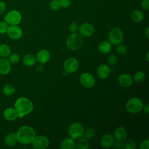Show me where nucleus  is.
Instances as JSON below:
<instances>
[{"instance_id":"f257e3e1","label":"nucleus","mask_w":149,"mask_h":149,"mask_svg":"<svg viewBox=\"0 0 149 149\" xmlns=\"http://www.w3.org/2000/svg\"><path fill=\"white\" fill-rule=\"evenodd\" d=\"M15 108L18 113V117L22 118L32 111L33 105L31 101L28 98L20 97L15 101Z\"/></svg>"},{"instance_id":"f03ea898","label":"nucleus","mask_w":149,"mask_h":149,"mask_svg":"<svg viewBox=\"0 0 149 149\" xmlns=\"http://www.w3.org/2000/svg\"><path fill=\"white\" fill-rule=\"evenodd\" d=\"M17 141L22 144H29L32 142L36 133L34 129L29 126H22L19 129L16 133Z\"/></svg>"},{"instance_id":"7ed1b4c3","label":"nucleus","mask_w":149,"mask_h":149,"mask_svg":"<svg viewBox=\"0 0 149 149\" xmlns=\"http://www.w3.org/2000/svg\"><path fill=\"white\" fill-rule=\"evenodd\" d=\"M83 42L82 36L79 33H72L69 36L66 41L67 47L72 50H76L80 48Z\"/></svg>"},{"instance_id":"20e7f679","label":"nucleus","mask_w":149,"mask_h":149,"mask_svg":"<svg viewBox=\"0 0 149 149\" xmlns=\"http://www.w3.org/2000/svg\"><path fill=\"white\" fill-rule=\"evenodd\" d=\"M143 102L141 100L137 97L131 98L126 103V107L128 112L132 113H136L143 109Z\"/></svg>"},{"instance_id":"39448f33","label":"nucleus","mask_w":149,"mask_h":149,"mask_svg":"<svg viewBox=\"0 0 149 149\" xmlns=\"http://www.w3.org/2000/svg\"><path fill=\"white\" fill-rule=\"evenodd\" d=\"M84 130V127L80 123L74 122L69 126L68 133L71 138L78 139L83 136Z\"/></svg>"},{"instance_id":"423d86ee","label":"nucleus","mask_w":149,"mask_h":149,"mask_svg":"<svg viewBox=\"0 0 149 149\" xmlns=\"http://www.w3.org/2000/svg\"><path fill=\"white\" fill-rule=\"evenodd\" d=\"M22 19L20 13L16 10L9 11L4 17L5 21L10 26H15L20 23Z\"/></svg>"},{"instance_id":"0eeeda50","label":"nucleus","mask_w":149,"mask_h":149,"mask_svg":"<svg viewBox=\"0 0 149 149\" xmlns=\"http://www.w3.org/2000/svg\"><path fill=\"white\" fill-rule=\"evenodd\" d=\"M123 34L120 28H113L109 34V41L112 45H118L123 40Z\"/></svg>"},{"instance_id":"6e6552de","label":"nucleus","mask_w":149,"mask_h":149,"mask_svg":"<svg viewBox=\"0 0 149 149\" xmlns=\"http://www.w3.org/2000/svg\"><path fill=\"white\" fill-rule=\"evenodd\" d=\"M31 143L33 147L36 149H44L49 145L48 139L42 135L35 136Z\"/></svg>"},{"instance_id":"1a4fd4ad","label":"nucleus","mask_w":149,"mask_h":149,"mask_svg":"<svg viewBox=\"0 0 149 149\" xmlns=\"http://www.w3.org/2000/svg\"><path fill=\"white\" fill-rule=\"evenodd\" d=\"M79 67L77 60L74 58H69L67 59L63 63V68L65 72L68 73L75 72Z\"/></svg>"},{"instance_id":"9d476101","label":"nucleus","mask_w":149,"mask_h":149,"mask_svg":"<svg viewBox=\"0 0 149 149\" xmlns=\"http://www.w3.org/2000/svg\"><path fill=\"white\" fill-rule=\"evenodd\" d=\"M80 81L81 84L86 88H91L95 83L94 77L89 73H83L80 76Z\"/></svg>"},{"instance_id":"9b49d317","label":"nucleus","mask_w":149,"mask_h":149,"mask_svg":"<svg viewBox=\"0 0 149 149\" xmlns=\"http://www.w3.org/2000/svg\"><path fill=\"white\" fill-rule=\"evenodd\" d=\"M78 30L82 37H90L94 32V27L91 23H85L79 27Z\"/></svg>"},{"instance_id":"f8f14e48","label":"nucleus","mask_w":149,"mask_h":149,"mask_svg":"<svg viewBox=\"0 0 149 149\" xmlns=\"http://www.w3.org/2000/svg\"><path fill=\"white\" fill-rule=\"evenodd\" d=\"M7 34L8 36L13 40H18L21 38L22 36V29L17 26H10L7 30Z\"/></svg>"},{"instance_id":"ddd939ff","label":"nucleus","mask_w":149,"mask_h":149,"mask_svg":"<svg viewBox=\"0 0 149 149\" xmlns=\"http://www.w3.org/2000/svg\"><path fill=\"white\" fill-rule=\"evenodd\" d=\"M118 82L122 87H128L132 84L133 79L130 74L127 73H123L118 76Z\"/></svg>"},{"instance_id":"4468645a","label":"nucleus","mask_w":149,"mask_h":149,"mask_svg":"<svg viewBox=\"0 0 149 149\" xmlns=\"http://www.w3.org/2000/svg\"><path fill=\"white\" fill-rule=\"evenodd\" d=\"M50 53L48 50L41 49L36 55V61L41 64L47 63L50 59Z\"/></svg>"},{"instance_id":"2eb2a0df","label":"nucleus","mask_w":149,"mask_h":149,"mask_svg":"<svg viewBox=\"0 0 149 149\" xmlns=\"http://www.w3.org/2000/svg\"><path fill=\"white\" fill-rule=\"evenodd\" d=\"M11 69L10 63L9 60L5 58L0 59V74L5 75L8 74Z\"/></svg>"},{"instance_id":"dca6fc26","label":"nucleus","mask_w":149,"mask_h":149,"mask_svg":"<svg viewBox=\"0 0 149 149\" xmlns=\"http://www.w3.org/2000/svg\"><path fill=\"white\" fill-rule=\"evenodd\" d=\"M115 142V138L111 134H105L101 139V144L104 148H110Z\"/></svg>"},{"instance_id":"f3484780","label":"nucleus","mask_w":149,"mask_h":149,"mask_svg":"<svg viewBox=\"0 0 149 149\" xmlns=\"http://www.w3.org/2000/svg\"><path fill=\"white\" fill-rule=\"evenodd\" d=\"M110 72L111 69L109 67L105 64L100 65L97 70V74L101 79H107L109 76Z\"/></svg>"},{"instance_id":"a211bd4d","label":"nucleus","mask_w":149,"mask_h":149,"mask_svg":"<svg viewBox=\"0 0 149 149\" xmlns=\"http://www.w3.org/2000/svg\"><path fill=\"white\" fill-rule=\"evenodd\" d=\"M127 137V132L123 127H119L115 129L114 132V138L116 140L124 141Z\"/></svg>"},{"instance_id":"6ab92c4d","label":"nucleus","mask_w":149,"mask_h":149,"mask_svg":"<svg viewBox=\"0 0 149 149\" xmlns=\"http://www.w3.org/2000/svg\"><path fill=\"white\" fill-rule=\"evenodd\" d=\"M3 116L8 120H14L18 117V113L14 108H8L3 112Z\"/></svg>"},{"instance_id":"aec40b11","label":"nucleus","mask_w":149,"mask_h":149,"mask_svg":"<svg viewBox=\"0 0 149 149\" xmlns=\"http://www.w3.org/2000/svg\"><path fill=\"white\" fill-rule=\"evenodd\" d=\"M17 141L16 134L15 133H9L5 137V143L9 147L14 146Z\"/></svg>"},{"instance_id":"412c9836","label":"nucleus","mask_w":149,"mask_h":149,"mask_svg":"<svg viewBox=\"0 0 149 149\" xmlns=\"http://www.w3.org/2000/svg\"><path fill=\"white\" fill-rule=\"evenodd\" d=\"M75 147V142L72 138L68 137L62 140L61 144L62 149H73Z\"/></svg>"},{"instance_id":"4be33fe9","label":"nucleus","mask_w":149,"mask_h":149,"mask_svg":"<svg viewBox=\"0 0 149 149\" xmlns=\"http://www.w3.org/2000/svg\"><path fill=\"white\" fill-rule=\"evenodd\" d=\"M98 50L101 53L108 54L112 50V44L109 42L104 41L99 44Z\"/></svg>"},{"instance_id":"5701e85b","label":"nucleus","mask_w":149,"mask_h":149,"mask_svg":"<svg viewBox=\"0 0 149 149\" xmlns=\"http://www.w3.org/2000/svg\"><path fill=\"white\" fill-rule=\"evenodd\" d=\"M130 18L134 22L139 23L141 22L144 19V15L140 10H134L130 13Z\"/></svg>"},{"instance_id":"b1692460","label":"nucleus","mask_w":149,"mask_h":149,"mask_svg":"<svg viewBox=\"0 0 149 149\" xmlns=\"http://www.w3.org/2000/svg\"><path fill=\"white\" fill-rule=\"evenodd\" d=\"M36 62V59L35 56L32 54H27L24 56L23 58V63L29 67L33 66L35 65Z\"/></svg>"},{"instance_id":"393cba45","label":"nucleus","mask_w":149,"mask_h":149,"mask_svg":"<svg viewBox=\"0 0 149 149\" xmlns=\"http://www.w3.org/2000/svg\"><path fill=\"white\" fill-rule=\"evenodd\" d=\"M10 54V48L7 44H3L0 45V56L2 58H7Z\"/></svg>"},{"instance_id":"a878e982","label":"nucleus","mask_w":149,"mask_h":149,"mask_svg":"<svg viewBox=\"0 0 149 149\" xmlns=\"http://www.w3.org/2000/svg\"><path fill=\"white\" fill-rule=\"evenodd\" d=\"M75 147L78 149H87L89 148V142L87 139L85 138H79L75 144Z\"/></svg>"},{"instance_id":"bb28decb","label":"nucleus","mask_w":149,"mask_h":149,"mask_svg":"<svg viewBox=\"0 0 149 149\" xmlns=\"http://www.w3.org/2000/svg\"><path fill=\"white\" fill-rule=\"evenodd\" d=\"M15 87L11 84H6L3 87V92L6 95H11L15 92Z\"/></svg>"},{"instance_id":"cd10ccee","label":"nucleus","mask_w":149,"mask_h":149,"mask_svg":"<svg viewBox=\"0 0 149 149\" xmlns=\"http://www.w3.org/2000/svg\"><path fill=\"white\" fill-rule=\"evenodd\" d=\"M95 135V130L92 128H88L86 130H84V133L83 136H84V138L90 140L92 139L93 137H94Z\"/></svg>"},{"instance_id":"c85d7f7f","label":"nucleus","mask_w":149,"mask_h":149,"mask_svg":"<svg viewBox=\"0 0 149 149\" xmlns=\"http://www.w3.org/2000/svg\"><path fill=\"white\" fill-rule=\"evenodd\" d=\"M123 147L125 149H136L137 148L136 143L133 140H127L123 144Z\"/></svg>"},{"instance_id":"c756f323","label":"nucleus","mask_w":149,"mask_h":149,"mask_svg":"<svg viewBox=\"0 0 149 149\" xmlns=\"http://www.w3.org/2000/svg\"><path fill=\"white\" fill-rule=\"evenodd\" d=\"M49 7L51 10L56 11L59 10L62 6L60 0H52L49 3Z\"/></svg>"},{"instance_id":"7c9ffc66","label":"nucleus","mask_w":149,"mask_h":149,"mask_svg":"<svg viewBox=\"0 0 149 149\" xmlns=\"http://www.w3.org/2000/svg\"><path fill=\"white\" fill-rule=\"evenodd\" d=\"M146 77L145 73L141 71L137 72L134 75V80L135 81L140 83L142 82Z\"/></svg>"},{"instance_id":"2f4dec72","label":"nucleus","mask_w":149,"mask_h":149,"mask_svg":"<svg viewBox=\"0 0 149 149\" xmlns=\"http://www.w3.org/2000/svg\"><path fill=\"white\" fill-rule=\"evenodd\" d=\"M116 50L119 55H122L126 53L127 48L124 44H118V46L116 47Z\"/></svg>"},{"instance_id":"473e14b6","label":"nucleus","mask_w":149,"mask_h":149,"mask_svg":"<svg viewBox=\"0 0 149 149\" xmlns=\"http://www.w3.org/2000/svg\"><path fill=\"white\" fill-rule=\"evenodd\" d=\"M8 24L5 21L0 22V34H5L7 32L8 29Z\"/></svg>"},{"instance_id":"72a5a7b5","label":"nucleus","mask_w":149,"mask_h":149,"mask_svg":"<svg viewBox=\"0 0 149 149\" xmlns=\"http://www.w3.org/2000/svg\"><path fill=\"white\" fill-rule=\"evenodd\" d=\"M20 59V56L17 54L14 53L12 54H10L9 55V61L10 62V63H16L17 62H19Z\"/></svg>"},{"instance_id":"f704fd0d","label":"nucleus","mask_w":149,"mask_h":149,"mask_svg":"<svg viewBox=\"0 0 149 149\" xmlns=\"http://www.w3.org/2000/svg\"><path fill=\"white\" fill-rule=\"evenodd\" d=\"M78 28H79V26H78V24L76 22H72L71 23H70V24L69 25V30L72 33H76L77 31L78 30Z\"/></svg>"},{"instance_id":"c9c22d12","label":"nucleus","mask_w":149,"mask_h":149,"mask_svg":"<svg viewBox=\"0 0 149 149\" xmlns=\"http://www.w3.org/2000/svg\"><path fill=\"white\" fill-rule=\"evenodd\" d=\"M107 62L110 65H115L118 62V58L115 55H111L108 56Z\"/></svg>"},{"instance_id":"e433bc0d","label":"nucleus","mask_w":149,"mask_h":149,"mask_svg":"<svg viewBox=\"0 0 149 149\" xmlns=\"http://www.w3.org/2000/svg\"><path fill=\"white\" fill-rule=\"evenodd\" d=\"M141 6L143 9L148 10L149 9V0H142L141 2Z\"/></svg>"},{"instance_id":"4c0bfd02","label":"nucleus","mask_w":149,"mask_h":149,"mask_svg":"<svg viewBox=\"0 0 149 149\" xmlns=\"http://www.w3.org/2000/svg\"><path fill=\"white\" fill-rule=\"evenodd\" d=\"M149 148V141L148 140H144L140 146V149H148Z\"/></svg>"},{"instance_id":"58836bf2","label":"nucleus","mask_w":149,"mask_h":149,"mask_svg":"<svg viewBox=\"0 0 149 149\" xmlns=\"http://www.w3.org/2000/svg\"><path fill=\"white\" fill-rule=\"evenodd\" d=\"M123 143L122 141L116 140V142H114L113 146L115 148L119 149V148H121L123 147Z\"/></svg>"},{"instance_id":"ea45409f","label":"nucleus","mask_w":149,"mask_h":149,"mask_svg":"<svg viewBox=\"0 0 149 149\" xmlns=\"http://www.w3.org/2000/svg\"><path fill=\"white\" fill-rule=\"evenodd\" d=\"M61 3V6L63 8H68L70 4V0H60Z\"/></svg>"},{"instance_id":"a19ab883","label":"nucleus","mask_w":149,"mask_h":149,"mask_svg":"<svg viewBox=\"0 0 149 149\" xmlns=\"http://www.w3.org/2000/svg\"><path fill=\"white\" fill-rule=\"evenodd\" d=\"M6 10V5L5 2L0 1V15H2Z\"/></svg>"},{"instance_id":"79ce46f5","label":"nucleus","mask_w":149,"mask_h":149,"mask_svg":"<svg viewBox=\"0 0 149 149\" xmlns=\"http://www.w3.org/2000/svg\"><path fill=\"white\" fill-rule=\"evenodd\" d=\"M143 111L145 113L148 114L149 113V107H148V104H146L144 107L143 106Z\"/></svg>"},{"instance_id":"37998d69","label":"nucleus","mask_w":149,"mask_h":149,"mask_svg":"<svg viewBox=\"0 0 149 149\" xmlns=\"http://www.w3.org/2000/svg\"><path fill=\"white\" fill-rule=\"evenodd\" d=\"M146 36L147 37V38H149V36H148V27H147L146 30Z\"/></svg>"},{"instance_id":"c03bdc74","label":"nucleus","mask_w":149,"mask_h":149,"mask_svg":"<svg viewBox=\"0 0 149 149\" xmlns=\"http://www.w3.org/2000/svg\"><path fill=\"white\" fill-rule=\"evenodd\" d=\"M148 52L147 54V61H148Z\"/></svg>"}]
</instances>
